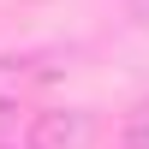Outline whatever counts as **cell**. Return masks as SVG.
<instances>
[{
    "instance_id": "6da1fadb",
    "label": "cell",
    "mask_w": 149,
    "mask_h": 149,
    "mask_svg": "<svg viewBox=\"0 0 149 149\" xmlns=\"http://www.w3.org/2000/svg\"><path fill=\"white\" fill-rule=\"evenodd\" d=\"M95 137V119L78 113V107H66V113H42L30 131V149H90Z\"/></svg>"
},
{
    "instance_id": "7a4b0ae2",
    "label": "cell",
    "mask_w": 149,
    "mask_h": 149,
    "mask_svg": "<svg viewBox=\"0 0 149 149\" xmlns=\"http://www.w3.org/2000/svg\"><path fill=\"white\" fill-rule=\"evenodd\" d=\"M119 149H149V102H143V107H131L125 131H119Z\"/></svg>"
},
{
    "instance_id": "3957f363",
    "label": "cell",
    "mask_w": 149,
    "mask_h": 149,
    "mask_svg": "<svg viewBox=\"0 0 149 149\" xmlns=\"http://www.w3.org/2000/svg\"><path fill=\"white\" fill-rule=\"evenodd\" d=\"M131 12H137V18H143V24H149V0H131Z\"/></svg>"
},
{
    "instance_id": "277c9868",
    "label": "cell",
    "mask_w": 149,
    "mask_h": 149,
    "mask_svg": "<svg viewBox=\"0 0 149 149\" xmlns=\"http://www.w3.org/2000/svg\"><path fill=\"white\" fill-rule=\"evenodd\" d=\"M0 149H30V143H0Z\"/></svg>"
}]
</instances>
